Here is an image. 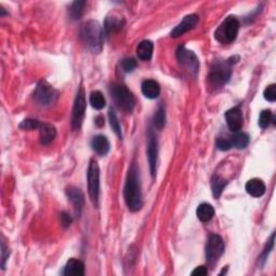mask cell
<instances>
[{
	"label": "cell",
	"mask_w": 276,
	"mask_h": 276,
	"mask_svg": "<svg viewBox=\"0 0 276 276\" xmlns=\"http://www.w3.org/2000/svg\"><path fill=\"white\" fill-rule=\"evenodd\" d=\"M124 200L129 209L132 211L139 210L142 207L139 169L136 164H132L127 173L124 185Z\"/></svg>",
	"instance_id": "1"
},
{
	"label": "cell",
	"mask_w": 276,
	"mask_h": 276,
	"mask_svg": "<svg viewBox=\"0 0 276 276\" xmlns=\"http://www.w3.org/2000/svg\"><path fill=\"white\" fill-rule=\"evenodd\" d=\"M104 28L97 21H89L80 28V38L90 50L94 53H99L104 45Z\"/></svg>",
	"instance_id": "2"
},
{
	"label": "cell",
	"mask_w": 276,
	"mask_h": 276,
	"mask_svg": "<svg viewBox=\"0 0 276 276\" xmlns=\"http://www.w3.org/2000/svg\"><path fill=\"white\" fill-rule=\"evenodd\" d=\"M231 58L228 61H217L211 66L208 75V83L213 88H221L231 78Z\"/></svg>",
	"instance_id": "3"
},
{
	"label": "cell",
	"mask_w": 276,
	"mask_h": 276,
	"mask_svg": "<svg viewBox=\"0 0 276 276\" xmlns=\"http://www.w3.org/2000/svg\"><path fill=\"white\" fill-rule=\"evenodd\" d=\"M238 30H240V22L235 17H228L215 31V39L220 44L230 45L236 39Z\"/></svg>",
	"instance_id": "4"
},
{
	"label": "cell",
	"mask_w": 276,
	"mask_h": 276,
	"mask_svg": "<svg viewBox=\"0 0 276 276\" xmlns=\"http://www.w3.org/2000/svg\"><path fill=\"white\" fill-rule=\"evenodd\" d=\"M110 93L120 109L132 113L135 107V97L126 86L122 83H114L110 87Z\"/></svg>",
	"instance_id": "5"
},
{
	"label": "cell",
	"mask_w": 276,
	"mask_h": 276,
	"mask_svg": "<svg viewBox=\"0 0 276 276\" xmlns=\"http://www.w3.org/2000/svg\"><path fill=\"white\" fill-rule=\"evenodd\" d=\"M225 242L220 235L211 234L207 240L205 246V256L206 261L209 267H213L218 262L219 258L225 253Z\"/></svg>",
	"instance_id": "6"
},
{
	"label": "cell",
	"mask_w": 276,
	"mask_h": 276,
	"mask_svg": "<svg viewBox=\"0 0 276 276\" xmlns=\"http://www.w3.org/2000/svg\"><path fill=\"white\" fill-rule=\"evenodd\" d=\"M88 190L92 203L97 206L99 198V166L95 160L90 161L88 168Z\"/></svg>",
	"instance_id": "7"
},
{
	"label": "cell",
	"mask_w": 276,
	"mask_h": 276,
	"mask_svg": "<svg viewBox=\"0 0 276 276\" xmlns=\"http://www.w3.org/2000/svg\"><path fill=\"white\" fill-rule=\"evenodd\" d=\"M86 110H87V99H86V93H84L83 88L79 89L77 93V96L75 99V104H73L72 108V116H71V126L73 130H80L82 126L84 116H86Z\"/></svg>",
	"instance_id": "8"
},
{
	"label": "cell",
	"mask_w": 276,
	"mask_h": 276,
	"mask_svg": "<svg viewBox=\"0 0 276 276\" xmlns=\"http://www.w3.org/2000/svg\"><path fill=\"white\" fill-rule=\"evenodd\" d=\"M176 57L180 65L188 69L189 71L194 73V75L199 72L200 61L193 51L188 50L184 46H180L176 51Z\"/></svg>",
	"instance_id": "9"
},
{
	"label": "cell",
	"mask_w": 276,
	"mask_h": 276,
	"mask_svg": "<svg viewBox=\"0 0 276 276\" xmlns=\"http://www.w3.org/2000/svg\"><path fill=\"white\" fill-rule=\"evenodd\" d=\"M34 96L40 105L47 106L55 102L57 92L50 83H47L46 80H41L35 90Z\"/></svg>",
	"instance_id": "10"
},
{
	"label": "cell",
	"mask_w": 276,
	"mask_h": 276,
	"mask_svg": "<svg viewBox=\"0 0 276 276\" xmlns=\"http://www.w3.org/2000/svg\"><path fill=\"white\" fill-rule=\"evenodd\" d=\"M147 155H148V161H149L151 175L152 177H155L157 173V163H158V139L156 134L151 130L149 131V134H148Z\"/></svg>",
	"instance_id": "11"
},
{
	"label": "cell",
	"mask_w": 276,
	"mask_h": 276,
	"mask_svg": "<svg viewBox=\"0 0 276 276\" xmlns=\"http://www.w3.org/2000/svg\"><path fill=\"white\" fill-rule=\"evenodd\" d=\"M198 22H199V17L196 14L187 15V17H184L182 22H180L176 27L172 30L171 36L173 38H178V37L183 36L184 33H187V31L193 29L196 24H198Z\"/></svg>",
	"instance_id": "12"
},
{
	"label": "cell",
	"mask_w": 276,
	"mask_h": 276,
	"mask_svg": "<svg viewBox=\"0 0 276 276\" xmlns=\"http://www.w3.org/2000/svg\"><path fill=\"white\" fill-rule=\"evenodd\" d=\"M226 121L231 132L237 133L243 127V113L238 107L229 109L226 113Z\"/></svg>",
	"instance_id": "13"
},
{
	"label": "cell",
	"mask_w": 276,
	"mask_h": 276,
	"mask_svg": "<svg viewBox=\"0 0 276 276\" xmlns=\"http://www.w3.org/2000/svg\"><path fill=\"white\" fill-rule=\"evenodd\" d=\"M66 195L71 202L75 208V213L79 217L81 215V210L84 204V194L82 191L77 187H68L66 189Z\"/></svg>",
	"instance_id": "14"
},
{
	"label": "cell",
	"mask_w": 276,
	"mask_h": 276,
	"mask_svg": "<svg viewBox=\"0 0 276 276\" xmlns=\"http://www.w3.org/2000/svg\"><path fill=\"white\" fill-rule=\"evenodd\" d=\"M141 92L147 98L155 99L160 95L161 92L160 84H159L156 80L148 79V80H145L141 83Z\"/></svg>",
	"instance_id": "15"
},
{
	"label": "cell",
	"mask_w": 276,
	"mask_h": 276,
	"mask_svg": "<svg viewBox=\"0 0 276 276\" xmlns=\"http://www.w3.org/2000/svg\"><path fill=\"white\" fill-rule=\"evenodd\" d=\"M84 263L81 260L71 258L68 260L65 268H64V275H75V276H82L84 275Z\"/></svg>",
	"instance_id": "16"
},
{
	"label": "cell",
	"mask_w": 276,
	"mask_h": 276,
	"mask_svg": "<svg viewBox=\"0 0 276 276\" xmlns=\"http://www.w3.org/2000/svg\"><path fill=\"white\" fill-rule=\"evenodd\" d=\"M92 149L99 156H106L110 150V142L104 135L95 136L91 142Z\"/></svg>",
	"instance_id": "17"
},
{
	"label": "cell",
	"mask_w": 276,
	"mask_h": 276,
	"mask_svg": "<svg viewBox=\"0 0 276 276\" xmlns=\"http://www.w3.org/2000/svg\"><path fill=\"white\" fill-rule=\"evenodd\" d=\"M245 189L248 194H251L253 198H260L265 193V184L261 179L253 178L248 180Z\"/></svg>",
	"instance_id": "18"
},
{
	"label": "cell",
	"mask_w": 276,
	"mask_h": 276,
	"mask_svg": "<svg viewBox=\"0 0 276 276\" xmlns=\"http://www.w3.org/2000/svg\"><path fill=\"white\" fill-rule=\"evenodd\" d=\"M40 132V142L41 145L46 146L54 140L56 136V129L52 124L41 123L39 127Z\"/></svg>",
	"instance_id": "19"
},
{
	"label": "cell",
	"mask_w": 276,
	"mask_h": 276,
	"mask_svg": "<svg viewBox=\"0 0 276 276\" xmlns=\"http://www.w3.org/2000/svg\"><path fill=\"white\" fill-rule=\"evenodd\" d=\"M124 19L122 17H108L106 19V22L104 25V33L105 35H109L111 33H115V31H118L122 29V27L124 26Z\"/></svg>",
	"instance_id": "20"
},
{
	"label": "cell",
	"mask_w": 276,
	"mask_h": 276,
	"mask_svg": "<svg viewBox=\"0 0 276 276\" xmlns=\"http://www.w3.org/2000/svg\"><path fill=\"white\" fill-rule=\"evenodd\" d=\"M137 56L141 61H150L153 54V44L150 40H144L138 45L136 49Z\"/></svg>",
	"instance_id": "21"
},
{
	"label": "cell",
	"mask_w": 276,
	"mask_h": 276,
	"mask_svg": "<svg viewBox=\"0 0 276 276\" xmlns=\"http://www.w3.org/2000/svg\"><path fill=\"white\" fill-rule=\"evenodd\" d=\"M196 216L202 222H208L215 216L214 207L208 203H202L196 208Z\"/></svg>",
	"instance_id": "22"
},
{
	"label": "cell",
	"mask_w": 276,
	"mask_h": 276,
	"mask_svg": "<svg viewBox=\"0 0 276 276\" xmlns=\"http://www.w3.org/2000/svg\"><path fill=\"white\" fill-rule=\"evenodd\" d=\"M227 185V180L222 178L219 175H214L211 178V190H213V195L215 199H219Z\"/></svg>",
	"instance_id": "23"
},
{
	"label": "cell",
	"mask_w": 276,
	"mask_h": 276,
	"mask_svg": "<svg viewBox=\"0 0 276 276\" xmlns=\"http://www.w3.org/2000/svg\"><path fill=\"white\" fill-rule=\"evenodd\" d=\"M231 146L236 149H245L249 144V136L246 133H236L230 137Z\"/></svg>",
	"instance_id": "24"
},
{
	"label": "cell",
	"mask_w": 276,
	"mask_h": 276,
	"mask_svg": "<svg viewBox=\"0 0 276 276\" xmlns=\"http://www.w3.org/2000/svg\"><path fill=\"white\" fill-rule=\"evenodd\" d=\"M166 122V114H165V107L163 105L159 106L158 110L156 111L155 115H153V124L158 130H162L165 126Z\"/></svg>",
	"instance_id": "25"
},
{
	"label": "cell",
	"mask_w": 276,
	"mask_h": 276,
	"mask_svg": "<svg viewBox=\"0 0 276 276\" xmlns=\"http://www.w3.org/2000/svg\"><path fill=\"white\" fill-rule=\"evenodd\" d=\"M90 104L92 105V107L96 110L103 109L106 106V99L102 92L99 91H93L90 95Z\"/></svg>",
	"instance_id": "26"
},
{
	"label": "cell",
	"mask_w": 276,
	"mask_h": 276,
	"mask_svg": "<svg viewBox=\"0 0 276 276\" xmlns=\"http://www.w3.org/2000/svg\"><path fill=\"white\" fill-rule=\"evenodd\" d=\"M87 6V1H75L72 4L70 9H69V13H70V17L72 20H79L80 19L83 13H84V7Z\"/></svg>",
	"instance_id": "27"
},
{
	"label": "cell",
	"mask_w": 276,
	"mask_h": 276,
	"mask_svg": "<svg viewBox=\"0 0 276 276\" xmlns=\"http://www.w3.org/2000/svg\"><path fill=\"white\" fill-rule=\"evenodd\" d=\"M108 118H109L110 126L113 127V130H114V132L116 134V136H118V137L120 138V139H122V137H123V135H122V130H121L120 122H119L118 116H116V115H115V110H114L113 108L109 109Z\"/></svg>",
	"instance_id": "28"
},
{
	"label": "cell",
	"mask_w": 276,
	"mask_h": 276,
	"mask_svg": "<svg viewBox=\"0 0 276 276\" xmlns=\"http://www.w3.org/2000/svg\"><path fill=\"white\" fill-rule=\"evenodd\" d=\"M275 123L274 115L271 110H263L259 116V125L261 129H267L271 123Z\"/></svg>",
	"instance_id": "29"
},
{
	"label": "cell",
	"mask_w": 276,
	"mask_h": 276,
	"mask_svg": "<svg viewBox=\"0 0 276 276\" xmlns=\"http://www.w3.org/2000/svg\"><path fill=\"white\" fill-rule=\"evenodd\" d=\"M41 125V122L38 120L34 119H26L24 120L22 123L20 124V129L25 130V131H33V130H39V127Z\"/></svg>",
	"instance_id": "30"
},
{
	"label": "cell",
	"mask_w": 276,
	"mask_h": 276,
	"mask_svg": "<svg viewBox=\"0 0 276 276\" xmlns=\"http://www.w3.org/2000/svg\"><path fill=\"white\" fill-rule=\"evenodd\" d=\"M264 98L270 103H274L276 100V86L275 84H271L263 92Z\"/></svg>",
	"instance_id": "31"
},
{
	"label": "cell",
	"mask_w": 276,
	"mask_h": 276,
	"mask_svg": "<svg viewBox=\"0 0 276 276\" xmlns=\"http://www.w3.org/2000/svg\"><path fill=\"white\" fill-rule=\"evenodd\" d=\"M121 66L125 72H132L136 68L137 62L134 58H125V60L121 62Z\"/></svg>",
	"instance_id": "32"
},
{
	"label": "cell",
	"mask_w": 276,
	"mask_h": 276,
	"mask_svg": "<svg viewBox=\"0 0 276 276\" xmlns=\"http://www.w3.org/2000/svg\"><path fill=\"white\" fill-rule=\"evenodd\" d=\"M216 145H217V148H218V149L221 151H228L232 148L230 139H228V138H222V137L218 138V139H217Z\"/></svg>",
	"instance_id": "33"
},
{
	"label": "cell",
	"mask_w": 276,
	"mask_h": 276,
	"mask_svg": "<svg viewBox=\"0 0 276 276\" xmlns=\"http://www.w3.org/2000/svg\"><path fill=\"white\" fill-rule=\"evenodd\" d=\"M274 240H275V234L273 233L272 236H271V240L268 242L267 244V247L264 248V251L261 254V257H260V259L262 260V262H264L265 260L268 259V256H269V253H271V251H272L273 247H274Z\"/></svg>",
	"instance_id": "34"
},
{
	"label": "cell",
	"mask_w": 276,
	"mask_h": 276,
	"mask_svg": "<svg viewBox=\"0 0 276 276\" xmlns=\"http://www.w3.org/2000/svg\"><path fill=\"white\" fill-rule=\"evenodd\" d=\"M10 256V252L9 249L7 248V246L4 245V243H1V259H2V262H1V268L2 270H4V267H6V261L8 260Z\"/></svg>",
	"instance_id": "35"
},
{
	"label": "cell",
	"mask_w": 276,
	"mask_h": 276,
	"mask_svg": "<svg viewBox=\"0 0 276 276\" xmlns=\"http://www.w3.org/2000/svg\"><path fill=\"white\" fill-rule=\"evenodd\" d=\"M207 273H208V270H207V268L204 267V265H201V267L195 268L192 271V273H191V275H193V276H205V275H207Z\"/></svg>",
	"instance_id": "36"
},
{
	"label": "cell",
	"mask_w": 276,
	"mask_h": 276,
	"mask_svg": "<svg viewBox=\"0 0 276 276\" xmlns=\"http://www.w3.org/2000/svg\"><path fill=\"white\" fill-rule=\"evenodd\" d=\"M61 222H62V225L63 227H69L71 225V222H72V218L70 217V215H68L66 213H62L61 214Z\"/></svg>",
	"instance_id": "37"
},
{
	"label": "cell",
	"mask_w": 276,
	"mask_h": 276,
	"mask_svg": "<svg viewBox=\"0 0 276 276\" xmlns=\"http://www.w3.org/2000/svg\"><path fill=\"white\" fill-rule=\"evenodd\" d=\"M95 123H96V125L97 126H103L104 124H105V120H104V118L102 115H98V116H96V118H95Z\"/></svg>",
	"instance_id": "38"
}]
</instances>
